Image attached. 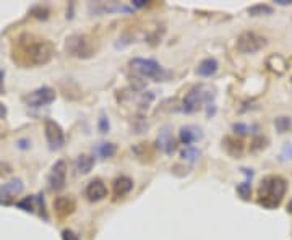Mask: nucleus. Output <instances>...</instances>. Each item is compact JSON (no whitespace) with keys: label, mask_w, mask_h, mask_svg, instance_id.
I'll return each instance as SVG.
<instances>
[{"label":"nucleus","mask_w":292,"mask_h":240,"mask_svg":"<svg viewBox=\"0 0 292 240\" xmlns=\"http://www.w3.org/2000/svg\"><path fill=\"white\" fill-rule=\"evenodd\" d=\"M201 137H203V133L196 127H183L181 130V141L185 146H192V143L201 139Z\"/></svg>","instance_id":"nucleus-15"},{"label":"nucleus","mask_w":292,"mask_h":240,"mask_svg":"<svg viewBox=\"0 0 292 240\" xmlns=\"http://www.w3.org/2000/svg\"><path fill=\"white\" fill-rule=\"evenodd\" d=\"M276 2H278L279 5H291L292 0H276Z\"/></svg>","instance_id":"nucleus-34"},{"label":"nucleus","mask_w":292,"mask_h":240,"mask_svg":"<svg viewBox=\"0 0 292 240\" xmlns=\"http://www.w3.org/2000/svg\"><path fill=\"white\" fill-rule=\"evenodd\" d=\"M286 190V180L279 175H266L258 188V203L268 209H273L283 202Z\"/></svg>","instance_id":"nucleus-2"},{"label":"nucleus","mask_w":292,"mask_h":240,"mask_svg":"<svg viewBox=\"0 0 292 240\" xmlns=\"http://www.w3.org/2000/svg\"><path fill=\"white\" fill-rule=\"evenodd\" d=\"M44 132H46V139H47L50 149H60L65 144L64 130H62L57 122L47 119L46 122H44Z\"/></svg>","instance_id":"nucleus-8"},{"label":"nucleus","mask_w":292,"mask_h":240,"mask_svg":"<svg viewBox=\"0 0 292 240\" xmlns=\"http://www.w3.org/2000/svg\"><path fill=\"white\" fill-rule=\"evenodd\" d=\"M266 67L269 70L273 71V73H278V75H281V73H284L286 71V69H288V64H286V60L281 57V55H271V57H268V60H266Z\"/></svg>","instance_id":"nucleus-17"},{"label":"nucleus","mask_w":292,"mask_h":240,"mask_svg":"<svg viewBox=\"0 0 292 240\" xmlns=\"http://www.w3.org/2000/svg\"><path fill=\"white\" fill-rule=\"evenodd\" d=\"M133 5H135V7H145L146 2H143V0H135Z\"/></svg>","instance_id":"nucleus-32"},{"label":"nucleus","mask_w":292,"mask_h":240,"mask_svg":"<svg viewBox=\"0 0 292 240\" xmlns=\"http://www.w3.org/2000/svg\"><path fill=\"white\" fill-rule=\"evenodd\" d=\"M213 96H215V94L211 93V89L208 86L205 85L193 86L183 99V112H187V114L195 112L203 103H210Z\"/></svg>","instance_id":"nucleus-4"},{"label":"nucleus","mask_w":292,"mask_h":240,"mask_svg":"<svg viewBox=\"0 0 292 240\" xmlns=\"http://www.w3.org/2000/svg\"><path fill=\"white\" fill-rule=\"evenodd\" d=\"M237 192H239V195L244 200H249L250 198V193H252V183L250 182L240 183V185H237Z\"/></svg>","instance_id":"nucleus-24"},{"label":"nucleus","mask_w":292,"mask_h":240,"mask_svg":"<svg viewBox=\"0 0 292 240\" xmlns=\"http://www.w3.org/2000/svg\"><path fill=\"white\" fill-rule=\"evenodd\" d=\"M55 101V91L49 86H42L25 96V103L30 107H44Z\"/></svg>","instance_id":"nucleus-7"},{"label":"nucleus","mask_w":292,"mask_h":240,"mask_svg":"<svg viewBox=\"0 0 292 240\" xmlns=\"http://www.w3.org/2000/svg\"><path fill=\"white\" fill-rule=\"evenodd\" d=\"M117 151V146L114 143H101L98 146V153L101 158H112Z\"/></svg>","instance_id":"nucleus-22"},{"label":"nucleus","mask_w":292,"mask_h":240,"mask_svg":"<svg viewBox=\"0 0 292 240\" xmlns=\"http://www.w3.org/2000/svg\"><path fill=\"white\" fill-rule=\"evenodd\" d=\"M54 55V46L46 39H36L33 34H21L13 51L15 62L21 65H44Z\"/></svg>","instance_id":"nucleus-1"},{"label":"nucleus","mask_w":292,"mask_h":240,"mask_svg":"<svg viewBox=\"0 0 292 240\" xmlns=\"http://www.w3.org/2000/svg\"><path fill=\"white\" fill-rule=\"evenodd\" d=\"M75 208H76V203L72 197H57L54 200V211L60 219L69 217L73 211H75Z\"/></svg>","instance_id":"nucleus-11"},{"label":"nucleus","mask_w":292,"mask_h":240,"mask_svg":"<svg viewBox=\"0 0 292 240\" xmlns=\"http://www.w3.org/2000/svg\"><path fill=\"white\" fill-rule=\"evenodd\" d=\"M130 67L135 73L143 78H151L154 81H166L169 73L162 67L151 59H133L130 60Z\"/></svg>","instance_id":"nucleus-3"},{"label":"nucleus","mask_w":292,"mask_h":240,"mask_svg":"<svg viewBox=\"0 0 292 240\" xmlns=\"http://www.w3.org/2000/svg\"><path fill=\"white\" fill-rule=\"evenodd\" d=\"M62 240H80V237L73 231H70V229H65V231L62 232Z\"/></svg>","instance_id":"nucleus-26"},{"label":"nucleus","mask_w":292,"mask_h":240,"mask_svg":"<svg viewBox=\"0 0 292 240\" xmlns=\"http://www.w3.org/2000/svg\"><path fill=\"white\" fill-rule=\"evenodd\" d=\"M273 13V7L266 3H258V5H252L249 8V15L250 16H263V15H271Z\"/></svg>","instance_id":"nucleus-20"},{"label":"nucleus","mask_w":292,"mask_h":240,"mask_svg":"<svg viewBox=\"0 0 292 240\" xmlns=\"http://www.w3.org/2000/svg\"><path fill=\"white\" fill-rule=\"evenodd\" d=\"M31 13H39V15H37V18H47V10H46V8H42V7H36V8H33V10H31Z\"/></svg>","instance_id":"nucleus-28"},{"label":"nucleus","mask_w":292,"mask_h":240,"mask_svg":"<svg viewBox=\"0 0 292 240\" xmlns=\"http://www.w3.org/2000/svg\"><path fill=\"white\" fill-rule=\"evenodd\" d=\"M274 127H276V130H278L279 133L289 132L291 128H292V120H291V117H286V115L276 117V119H274Z\"/></svg>","instance_id":"nucleus-21"},{"label":"nucleus","mask_w":292,"mask_h":240,"mask_svg":"<svg viewBox=\"0 0 292 240\" xmlns=\"http://www.w3.org/2000/svg\"><path fill=\"white\" fill-rule=\"evenodd\" d=\"M216 71H218V60L213 57L201 60L200 65L196 67V73L200 76H213Z\"/></svg>","instance_id":"nucleus-16"},{"label":"nucleus","mask_w":292,"mask_h":240,"mask_svg":"<svg viewBox=\"0 0 292 240\" xmlns=\"http://www.w3.org/2000/svg\"><path fill=\"white\" fill-rule=\"evenodd\" d=\"M85 193L89 202H101V200L108 197V187L104 185V182L101 178H94V180L88 183Z\"/></svg>","instance_id":"nucleus-12"},{"label":"nucleus","mask_w":292,"mask_h":240,"mask_svg":"<svg viewBox=\"0 0 292 240\" xmlns=\"http://www.w3.org/2000/svg\"><path fill=\"white\" fill-rule=\"evenodd\" d=\"M158 148L166 154H172L176 151V139H174L169 128H162L158 135Z\"/></svg>","instance_id":"nucleus-13"},{"label":"nucleus","mask_w":292,"mask_h":240,"mask_svg":"<svg viewBox=\"0 0 292 240\" xmlns=\"http://www.w3.org/2000/svg\"><path fill=\"white\" fill-rule=\"evenodd\" d=\"M3 78H5V71L0 70V94L5 91V88H3Z\"/></svg>","instance_id":"nucleus-30"},{"label":"nucleus","mask_w":292,"mask_h":240,"mask_svg":"<svg viewBox=\"0 0 292 240\" xmlns=\"http://www.w3.org/2000/svg\"><path fill=\"white\" fill-rule=\"evenodd\" d=\"M18 144H20V148H28V141H26V139H20V141H18Z\"/></svg>","instance_id":"nucleus-33"},{"label":"nucleus","mask_w":292,"mask_h":240,"mask_svg":"<svg viewBox=\"0 0 292 240\" xmlns=\"http://www.w3.org/2000/svg\"><path fill=\"white\" fill-rule=\"evenodd\" d=\"M65 177H67V164L65 161H57L47 175L49 188L52 192H60L65 187Z\"/></svg>","instance_id":"nucleus-9"},{"label":"nucleus","mask_w":292,"mask_h":240,"mask_svg":"<svg viewBox=\"0 0 292 240\" xmlns=\"http://www.w3.org/2000/svg\"><path fill=\"white\" fill-rule=\"evenodd\" d=\"M23 182L20 180V178H13V180H10L7 183H3L2 187H0V205H12L13 200L16 195H20L23 192Z\"/></svg>","instance_id":"nucleus-10"},{"label":"nucleus","mask_w":292,"mask_h":240,"mask_svg":"<svg viewBox=\"0 0 292 240\" xmlns=\"http://www.w3.org/2000/svg\"><path fill=\"white\" fill-rule=\"evenodd\" d=\"M288 211H289V213H292V200H291L289 205H288Z\"/></svg>","instance_id":"nucleus-35"},{"label":"nucleus","mask_w":292,"mask_h":240,"mask_svg":"<svg viewBox=\"0 0 292 240\" xmlns=\"http://www.w3.org/2000/svg\"><path fill=\"white\" fill-rule=\"evenodd\" d=\"M93 166H94V158H91V156H88V154L78 156L75 161V169L78 174H88V172L93 169Z\"/></svg>","instance_id":"nucleus-18"},{"label":"nucleus","mask_w":292,"mask_h":240,"mask_svg":"<svg viewBox=\"0 0 292 240\" xmlns=\"http://www.w3.org/2000/svg\"><path fill=\"white\" fill-rule=\"evenodd\" d=\"M36 202V197H28L25 200H21V202L16 203V206H18L20 209L26 211V213H33V209H35V206H33V203Z\"/></svg>","instance_id":"nucleus-23"},{"label":"nucleus","mask_w":292,"mask_h":240,"mask_svg":"<svg viewBox=\"0 0 292 240\" xmlns=\"http://www.w3.org/2000/svg\"><path fill=\"white\" fill-rule=\"evenodd\" d=\"M99 130H101V133H106L109 130V120L104 114L101 115V119H99Z\"/></svg>","instance_id":"nucleus-27"},{"label":"nucleus","mask_w":292,"mask_h":240,"mask_svg":"<svg viewBox=\"0 0 292 240\" xmlns=\"http://www.w3.org/2000/svg\"><path fill=\"white\" fill-rule=\"evenodd\" d=\"M67 51L80 59H88L94 54L91 39L85 34H73L67 39Z\"/></svg>","instance_id":"nucleus-5"},{"label":"nucleus","mask_w":292,"mask_h":240,"mask_svg":"<svg viewBox=\"0 0 292 240\" xmlns=\"http://www.w3.org/2000/svg\"><path fill=\"white\" fill-rule=\"evenodd\" d=\"M132 188H133V180L130 177L120 175V177H117L114 180V193H115L117 198L125 197L127 193L132 192Z\"/></svg>","instance_id":"nucleus-14"},{"label":"nucleus","mask_w":292,"mask_h":240,"mask_svg":"<svg viewBox=\"0 0 292 240\" xmlns=\"http://www.w3.org/2000/svg\"><path fill=\"white\" fill-rule=\"evenodd\" d=\"M266 46V39L254 31H245L237 39V49L242 54H255Z\"/></svg>","instance_id":"nucleus-6"},{"label":"nucleus","mask_w":292,"mask_h":240,"mask_svg":"<svg viewBox=\"0 0 292 240\" xmlns=\"http://www.w3.org/2000/svg\"><path fill=\"white\" fill-rule=\"evenodd\" d=\"M234 130L239 132V133H242V135H244V133H247V130H249V128H247V125H244V124H235L234 125Z\"/></svg>","instance_id":"nucleus-29"},{"label":"nucleus","mask_w":292,"mask_h":240,"mask_svg":"<svg viewBox=\"0 0 292 240\" xmlns=\"http://www.w3.org/2000/svg\"><path fill=\"white\" fill-rule=\"evenodd\" d=\"M5 115H7V107L3 104H0V119H3Z\"/></svg>","instance_id":"nucleus-31"},{"label":"nucleus","mask_w":292,"mask_h":240,"mask_svg":"<svg viewBox=\"0 0 292 240\" xmlns=\"http://www.w3.org/2000/svg\"><path fill=\"white\" fill-rule=\"evenodd\" d=\"M198 154H200L198 149H195L192 146H185V149L182 151V158L188 159V161H195L196 158H198Z\"/></svg>","instance_id":"nucleus-25"},{"label":"nucleus","mask_w":292,"mask_h":240,"mask_svg":"<svg viewBox=\"0 0 292 240\" xmlns=\"http://www.w3.org/2000/svg\"><path fill=\"white\" fill-rule=\"evenodd\" d=\"M224 146H226V149L229 153H231L232 156H240L242 154V141H239V139H232L231 137H227L226 139H224Z\"/></svg>","instance_id":"nucleus-19"}]
</instances>
